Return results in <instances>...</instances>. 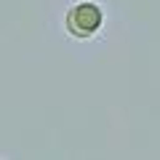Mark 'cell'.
I'll return each instance as SVG.
<instances>
[{
	"label": "cell",
	"mask_w": 160,
	"mask_h": 160,
	"mask_svg": "<svg viewBox=\"0 0 160 160\" xmlns=\"http://www.w3.org/2000/svg\"><path fill=\"white\" fill-rule=\"evenodd\" d=\"M102 8L93 3H80L67 13V29L75 38H91L93 32H99L102 27Z\"/></svg>",
	"instance_id": "cell-1"
}]
</instances>
